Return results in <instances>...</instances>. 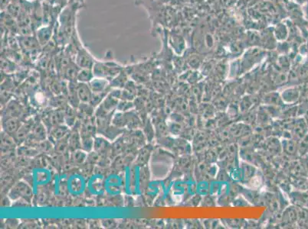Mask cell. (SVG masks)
<instances>
[{"label":"cell","mask_w":308,"mask_h":229,"mask_svg":"<svg viewBox=\"0 0 308 229\" xmlns=\"http://www.w3.org/2000/svg\"><path fill=\"white\" fill-rule=\"evenodd\" d=\"M10 2H11V0H1V9L5 10V9L8 8L9 6L10 5Z\"/></svg>","instance_id":"7c38bea8"},{"label":"cell","mask_w":308,"mask_h":229,"mask_svg":"<svg viewBox=\"0 0 308 229\" xmlns=\"http://www.w3.org/2000/svg\"><path fill=\"white\" fill-rule=\"evenodd\" d=\"M34 136L35 138H36L37 139H40V140L44 139V138L46 137L44 128L41 126H38L37 128H36V129H35Z\"/></svg>","instance_id":"8fae6325"},{"label":"cell","mask_w":308,"mask_h":229,"mask_svg":"<svg viewBox=\"0 0 308 229\" xmlns=\"http://www.w3.org/2000/svg\"><path fill=\"white\" fill-rule=\"evenodd\" d=\"M306 7H307V14H308V2L306 3Z\"/></svg>","instance_id":"9a60e30c"},{"label":"cell","mask_w":308,"mask_h":229,"mask_svg":"<svg viewBox=\"0 0 308 229\" xmlns=\"http://www.w3.org/2000/svg\"><path fill=\"white\" fill-rule=\"evenodd\" d=\"M50 122H52V125H58V123H61V121L64 119V116H62L59 112H53L50 116Z\"/></svg>","instance_id":"30bf717a"},{"label":"cell","mask_w":308,"mask_h":229,"mask_svg":"<svg viewBox=\"0 0 308 229\" xmlns=\"http://www.w3.org/2000/svg\"><path fill=\"white\" fill-rule=\"evenodd\" d=\"M92 70L93 69H81L77 75V80H79L80 83H89L94 78V74Z\"/></svg>","instance_id":"8992f818"},{"label":"cell","mask_w":308,"mask_h":229,"mask_svg":"<svg viewBox=\"0 0 308 229\" xmlns=\"http://www.w3.org/2000/svg\"><path fill=\"white\" fill-rule=\"evenodd\" d=\"M76 64L81 69H93L95 61L88 51L82 47L77 53Z\"/></svg>","instance_id":"6da1fadb"},{"label":"cell","mask_w":308,"mask_h":229,"mask_svg":"<svg viewBox=\"0 0 308 229\" xmlns=\"http://www.w3.org/2000/svg\"><path fill=\"white\" fill-rule=\"evenodd\" d=\"M293 1L298 5H304L308 2V0H293Z\"/></svg>","instance_id":"5bb4252c"},{"label":"cell","mask_w":308,"mask_h":229,"mask_svg":"<svg viewBox=\"0 0 308 229\" xmlns=\"http://www.w3.org/2000/svg\"><path fill=\"white\" fill-rule=\"evenodd\" d=\"M53 32V26L51 24L45 25V26L40 27L36 31V39L38 40L40 44L45 45L50 41Z\"/></svg>","instance_id":"7a4b0ae2"},{"label":"cell","mask_w":308,"mask_h":229,"mask_svg":"<svg viewBox=\"0 0 308 229\" xmlns=\"http://www.w3.org/2000/svg\"><path fill=\"white\" fill-rule=\"evenodd\" d=\"M108 82L107 79L101 78V77H97V78H93L89 82V86L91 88V91L94 94L97 93L105 92L108 86Z\"/></svg>","instance_id":"5b68a950"},{"label":"cell","mask_w":308,"mask_h":229,"mask_svg":"<svg viewBox=\"0 0 308 229\" xmlns=\"http://www.w3.org/2000/svg\"><path fill=\"white\" fill-rule=\"evenodd\" d=\"M24 41H25V42H27V43H31V40H30L29 38H28V36H26V38H25V40H24ZM24 45H25V47H26V48H29L30 46H34L35 43H32V44H24Z\"/></svg>","instance_id":"4fadbf2b"},{"label":"cell","mask_w":308,"mask_h":229,"mask_svg":"<svg viewBox=\"0 0 308 229\" xmlns=\"http://www.w3.org/2000/svg\"><path fill=\"white\" fill-rule=\"evenodd\" d=\"M4 128L6 131L9 133L16 132L19 130V123L18 121L15 119H8L7 122L4 123Z\"/></svg>","instance_id":"ba28073f"},{"label":"cell","mask_w":308,"mask_h":229,"mask_svg":"<svg viewBox=\"0 0 308 229\" xmlns=\"http://www.w3.org/2000/svg\"><path fill=\"white\" fill-rule=\"evenodd\" d=\"M67 129L66 127L61 126V125H58L55 127L52 131V135L54 139H60L61 138L64 137L67 133Z\"/></svg>","instance_id":"9c48e42d"},{"label":"cell","mask_w":308,"mask_h":229,"mask_svg":"<svg viewBox=\"0 0 308 229\" xmlns=\"http://www.w3.org/2000/svg\"><path fill=\"white\" fill-rule=\"evenodd\" d=\"M274 36L278 41H285L288 36V27L285 24H279L275 29Z\"/></svg>","instance_id":"52a82bcc"},{"label":"cell","mask_w":308,"mask_h":229,"mask_svg":"<svg viewBox=\"0 0 308 229\" xmlns=\"http://www.w3.org/2000/svg\"><path fill=\"white\" fill-rule=\"evenodd\" d=\"M12 193H13V194H11V195L16 196L14 198L19 197H22L25 200H28L31 197V189L23 182H19L15 188H13Z\"/></svg>","instance_id":"277c9868"},{"label":"cell","mask_w":308,"mask_h":229,"mask_svg":"<svg viewBox=\"0 0 308 229\" xmlns=\"http://www.w3.org/2000/svg\"><path fill=\"white\" fill-rule=\"evenodd\" d=\"M76 90L79 100L83 102V103H88V102L91 101L93 92L91 91L90 86L87 85V83H79V84L76 87Z\"/></svg>","instance_id":"3957f363"}]
</instances>
